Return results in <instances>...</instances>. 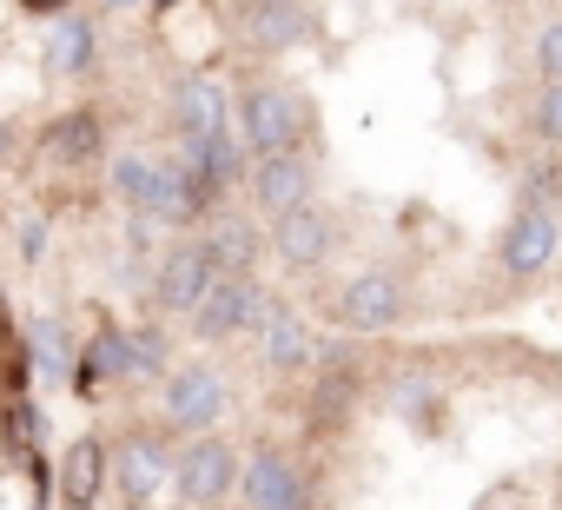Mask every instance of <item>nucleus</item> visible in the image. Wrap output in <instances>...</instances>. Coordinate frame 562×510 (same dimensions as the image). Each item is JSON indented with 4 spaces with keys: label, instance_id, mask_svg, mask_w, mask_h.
Masks as SVG:
<instances>
[{
    "label": "nucleus",
    "instance_id": "2eb2a0df",
    "mask_svg": "<svg viewBox=\"0 0 562 510\" xmlns=\"http://www.w3.org/2000/svg\"><path fill=\"white\" fill-rule=\"evenodd\" d=\"M100 490H106V444L100 437H74L67 457H60V497L74 510H87Z\"/></svg>",
    "mask_w": 562,
    "mask_h": 510
},
{
    "label": "nucleus",
    "instance_id": "0eeeda50",
    "mask_svg": "<svg viewBox=\"0 0 562 510\" xmlns=\"http://www.w3.org/2000/svg\"><path fill=\"white\" fill-rule=\"evenodd\" d=\"M331 245H338V225L305 199V206H292V212H271V252L285 266H299V273H312V266H325L331 259Z\"/></svg>",
    "mask_w": 562,
    "mask_h": 510
},
{
    "label": "nucleus",
    "instance_id": "f8f14e48",
    "mask_svg": "<svg viewBox=\"0 0 562 510\" xmlns=\"http://www.w3.org/2000/svg\"><path fill=\"white\" fill-rule=\"evenodd\" d=\"M258 339H265V365L271 372H305L312 358H318V332L292 312V306H265V319H258Z\"/></svg>",
    "mask_w": 562,
    "mask_h": 510
},
{
    "label": "nucleus",
    "instance_id": "7ed1b4c3",
    "mask_svg": "<svg viewBox=\"0 0 562 510\" xmlns=\"http://www.w3.org/2000/svg\"><path fill=\"white\" fill-rule=\"evenodd\" d=\"M555 252H562V219H555V206H522L509 225H503V245H496V266H503V279H542L549 266H555Z\"/></svg>",
    "mask_w": 562,
    "mask_h": 510
},
{
    "label": "nucleus",
    "instance_id": "423d86ee",
    "mask_svg": "<svg viewBox=\"0 0 562 510\" xmlns=\"http://www.w3.org/2000/svg\"><path fill=\"white\" fill-rule=\"evenodd\" d=\"M212 279H218V266L205 259V245H199V239H179L166 259H159V273H153V299H159V312L186 319V312L205 299Z\"/></svg>",
    "mask_w": 562,
    "mask_h": 510
},
{
    "label": "nucleus",
    "instance_id": "b1692460",
    "mask_svg": "<svg viewBox=\"0 0 562 510\" xmlns=\"http://www.w3.org/2000/svg\"><path fill=\"white\" fill-rule=\"evenodd\" d=\"M8 431H14V444H41V431H47V418H41L34 404H21V398H14V411H8Z\"/></svg>",
    "mask_w": 562,
    "mask_h": 510
},
{
    "label": "nucleus",
    "instance_id": "20e7f679",
    "mask_svg": "<svg viewBox=\"0 0 562 510\" xmlns=\"http://www.w3.org/2000/svg\"><path fill=\"white\" fill-rule=\"evenodd\" d=\"M172 490H179L192 510H205V503H218L225 490H238V457H232V444H225V437H192V444L172 457Z\"/></svg>",
    "mask_w": 562,
    "mask_h": 510
},
{
    "label": "nucleus",
    "instance_id": "a211bd4d",
    "mask_svg": "<svg viewBox=\"0 0 562 510\" xmlns=\"http://www.w3.org/2000/svg\"><path fill=\"white\" fill-rule=\"evenodd\" d=\"M199 245H205V259H212L218 273H251V259H258V225H245V219H212V232H205Z\"/></svg>",
    "mask_w": 562,
    "mask_h": 510
},
{
    "label": "nucleus",
    "instance_id": "f3484780",
    "mask_svg": "<svg viewBox=\"0 0 562 510\" xmlns=\"http://www.w3.org/2000/svg\"><path fill=\"white\" fill-rule=\"evenodd\" d=\"M225 126H232L225 87L218 80H186L179 87V133L186 140H205V133H225Z\"/></svg>",
    "mask_w": 562,
    "mask_h": 510
},
{
    "label": "nucleus",
    "instance_id": "ddd939ff",
    "mask_svg": "<svg viewBox=\"0 0 562 510\" xmlns=\"http://www.w3.org/2000/svg\"><path fill=\"white\" fill-rule=\"evenodd\" d=\"M312 34V14L305 0H245V41L265 47V54H285Z\"/></svg>",
    "mask_w": 562,
    "mask_h": 510
},
{
    "label": "nucleus",
    "instance_id": "5701e85b",
    "mask_svg": "<svg viewBox=\"0 0 562 510\" xmlns=\"http://www.w3.org/2000/svg\"><path fill=\"white\" fill-rule=\"evenodd\" d=\"M536 74H542V80H562V21H549V27L536 34Z\"/></svg>",
    "mask_w": 562,
    "mask_h": 510
},
{
    "label": "nucleus",
    "instance_id": "dca6fc26",
    "mask_svg": "<svg viewBox=\"0 0 562 510\" xmlns=\"http://www.w3.org/2000/svg\"><path fill=\"white\" fill-rule=\"evenodd\" d=\"M93 54H100L93 21H87V14H74V8H67V14H54V34H47V67L74 80V74H87V67H93Z\"/></svg>",
    "mask_w": 562,
    "mask_h": 510
},
{
    "label": "nucleus",
    "instance_id": "9d476101",
    "mask_svg": "<svg viewBox=\"0 0 562 510\" xmlns=\"http://www.w3.org/2000/svg\"><path fill=\"white\" fill-rule=\"evenodd\" d=\"M113 477H120L126 503H146V497H159V490L172 484V451H166V437H153V431H133V437L113 451Z\"/></svg>",
    "mask_w": 562,
    "mask_h": 510
},
{
    "label": "nucleus",
    "instance_id": "aec40b11",
    "mask_svg": "<svg viewBox=\"0 0 562 510\" xmlns=\"http://www.w3.org/2000/svg\"><path fill=\"white\" fill-rule=\"evenodd\" d=\"M126 339V378H159L166 372V332L159 325H133Z\"/></svg>",
    "mask_w": 562,
    "mask_h": 510
},
{
    "label": "nucleus",
    "instance_id": "a878e982",
    "mask_svg": "<svg viewBox=\"0 0 562 510\" xmlns=\"http://www.w3.org/2000/svg\"><path fill=\"white\" fill-rule=\"evenodd\" d=\"M21 8H27V14H67L74 0H21Z\"/></svg>",
    "mask_w": 562,
    "mask_h": 510
},
{
    "label": "nucleus",
    "instance_id": "6ab92c4d",
    "mask_svg": "<svg viewBox=\"0 0 562 510\" xmlns=\"http://www.w3.org/2000/svg\"><path fill=\"white\" fill-rule=\"evenodd\" d=\"M113 192H120L139 219H153V199H159V166H153V159H139V153L113 159Z\"/></svg>",
    "mask_w": 562,
    "mask_h": 510
},
{
    "label": "nucleus",
    "instance_id": "393cba45",
    "mask_svg": "<svg viewBox=\"0 0 562 510\" xmlns=\"http://www.w3.org/2000/svg\"><path fill=\"white\" fill-rule=\"evenodd\" d=\"M41 245H47V232H41V219H27L21 225V259H41Z\"/></svg>",
    "mask_w": 562,
    "mask_h": 510
},
{
    "label": "nucleus",
    "instance_id": "39448f33",
    "mask_svg": "<svg viewBox=\"0 0 562 510\" xmlns=\"http://www.w3.org/2000/svg\"><path fill=\"white\" fill-rule=\"evenodd\" d=\"M338 319H345V332H391L397 319H404V279L397 273H384V266H364L345 292H338Z\"/></svg>",
    "mask_w": 562,
    "mask_h": 510
},
{
    "label": "nucleus",
    "instance_id": "9b49d317",
    "mask_svg": "<svg viewBox=\"0 0 562 510\" xmlns=\"http://www.w3.org/2000/svg\"><path fill=\"white\" fill-rule=\"evenodd\" d=\"M251 199H258L265 212H292V206H305V199H312V159H305L299 146L265 153V159L251 166Z\"/></svg>",
    "mask_w": 562,
    "mask_h": 510
},
{
    "label": "nucleus",
    "instance_id": "412c9836",
    "mask_svg": "<svg viewBox=\"0 0 562 510\" xmlns=\"http://www.w3.org/2000/svg\"><path fill=\"white\" fill-rule=\"evenodd\" d=\"M529 133H536L542 146H562V80H542V93H536V107H529Z\"/></svg>",
    "mask_w": 562,
    "mask_h": 510
},
{
    "label": "nucleus",
    "instance_id": "6e6552de",
    "mask_svg": "<svg viewBox=\"0 0 562 510\" xmlns=\"http://www.w3.org/2000/svg\"><path fill=\"white\" fill-rule=\"evenodd\" d=\"M238 490L251 510H312V490L285 451H251V464L238 470Z\"/></svg>",
    "mask_w": 562,
    "mask_h": 510
},
{
    "label": "nucleus",
    "instance_id": "4be33fe9",
    "mask_svg": "<svg viewBox=\"0 0 562 510\" xmlns=\"http://www.w3.org/2000/svg\"><path fill=\"white\" fill-rule=\"evenodd\" d=\"M34 352H41V365H47L54 378H60V372H74V365H67V339H60V325H47V319L34 325Z\"/></svg>",
    "mask_w": 562,
    "mask_h": 510
},
{
    "label": "nucleus",
    "instance_id": "4468645a",
    "mask_svg": "<svg viewBox=\"0 0 562 510\" xmlns=\"http://www.w3.org/2000/svg\"><path fill=\"white\" fill-rule=\"evenodd\" d=\"M100 146H106V126H100V113H60L47 133H41V153L54 159V166H93L100 159Z\"/></svg>",
    "mask_w": 562,
    "mask_h": 510
},
{
    "label": "nucleus",
    "instance_id": "bb28decb",
    "mask_svg": "<svg viewBox=\"0 0 562 510\" xmlns=\"http://www.w3.org/2000/svg\"><path fill=\"white\" fill-rule=\"evenodd\" d=\"M106 8H133V0H106Z\"/></svg>",
    "mask_w": 562,
    "mask_h": 510
},
{
    "label": "nucleus",
    "instance_id": "f257e3e1",
    "mask_svg": "<svg viewBox=\"0 0 562 510\" xmlns=\"http://www.w3.org/2000/svg\"><path fill=\"white\" fill-rule=\"evenodd\" d=\"M265 306H271V292L251 279V273H218L212 286H205V299L186 312L192 319V339H205V345H218V339H238V332H258V319H265Z\"/></svg>",
    "mask_w": 562,
    "mask_h": 510
},
{
    "label": "nucleus",
    "instance_id": "f03ea898",
    "mask_svg": "<svg viewBox=\"0 0 562 510\" xmlns=\"http://www.w3.org/2000/svg\"><path fill=\"white\" fill-rule=\"evenodd\" d=\"M299 133H305L299 93H285V87H245V93H238V140H245L251 159L299 146Z\"/></svg>",
    "mask_w": 562,
    "mask_h": 510
},
{
    "label": "nucleus",
    "instance_id": "cd10ccee",
    "mask_svg": "<svg viewBox=\"0 0 562 510\" xmlns=\"http://www.w3.org/2000/svg\"><path fill=\"white\" fill-rule=\"evenodd\" d=\"M126 510H146V503H126Z\"/></svg>",
    "mask_w": 562,
    "mask_h": 510
},
{
    "label": "nucleus",
    "instance_id": "1a4fd4ad",
    "mask_svg": "<svg viewBox=\"0 0 562 510\" xmlns=\"http://www.w3.org/2000/svg\"><path fill=\"white\" fill-rule=\"evenodd\" d=\"M159 398H166V418H172L179 431H212V424L225 418V378L205 372V365L172 372V378L159 385Z\"/></svg>",
    "mask_w": 562,
    "mask_h": 510
}]
</instances>
